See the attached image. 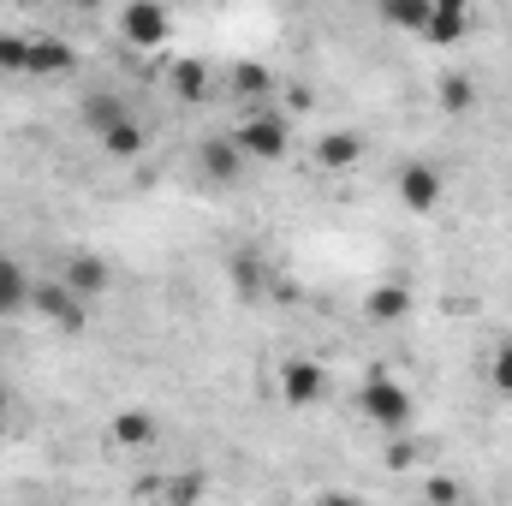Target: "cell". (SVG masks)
Returning a JSON list of instances; mask_svg holds the SVG:
<instances>
[{
  "label": "cell",
  "instance_id": "obj_21",
  "mask_svg": "<svg viewBox=\"0 0 512 506\" xmlns=\"http://www.w3.org/2000/svg\"><path fill=\"white\" fill-rule=\"evenodd\" d=\"M233 90H239V96H245V102H262V96H268V72H262V66H239V78H233Z\"/></svg>",
  "mask_w": 512,
  "mask_h": 506
},
{
  "label": "cell",
  "instance_id": "obj_2",
  "mask_svg": "<svg viewBox=\"0 0 512 506\" xmlns=\"http://www.w3.org/2000/svg\"><path fill=\"white\" fill-rule=\"evenodd\" d=\"M233 143L245 149V161H286V149H292V120H286L280 108H256V114H245V126L233 131Z\"/></svg>",
  "mask_w": 512,
  "mask_h": 506
},
{
  "label": "cell",
  "instance_id": "obj_17",
  "mask_svg": "<svg viewBox=\"0 0 512 506\" xmlns=\"http://www.w3.org/2000/svg\"><path fill=\"white\" fill-rule=\"evenodd\" d=\"M96 143H102L114 161H137V155H143V126H137V114H131V120H120V126H108Z\"/></svg>",
  "mask_w": 512,
  "mask_h": 506
},
{
  "label": "cell",
  "instance_id": "obj_11",
  "mask_svg": "<svg viewBox=\"0 0 512 506\" xmlns=\"http://www.w3.org/2000/svg\"><path fill=\"white\" fill-rule=\"evenodd\" d=\"M60 280L72 286V292H84V298H96V292H108L114 286V268L102 262V256H66V268H60Z\"/></svg>",
  "mask_w": 512,
  "mask_h": 506
},
{
  "label": "cell",
  "instance_id": "obj_19",
  "mask_svg": "<svg viewBox=\"0 0 512 506\" xmlns=\"http://www.w3.org/2000/svg\"><path fill=\"white\" fill-rule=\"evenodd\" d=\"M30 72V36L0 30V78H24Z\"/></svg>",
  "mask_w": 512,
  "mask_h": 506
},
{
  "label": "cell",
  "instance_id": "obj_4",
  "mask_svg": "<svg viewBox=\"0 0 512 506\" xmlns=\"http://www.w3.org/2000/svg\"><path fill=\"white\" fill-rule=\"evenodd\" d=\"M393 197H399V209H411V215H435V209L447 203V173L429 167V161H405V167L393 173Z\"/></svg>",
  "mask_w": 512,
  "mask_h": 506
},
{
  "label": "cell",
  "instance_id": "obj_24",
  "mask_svg": "<svg viewBox=\"0 0 512 506\" xmlns=\"http://www.w3.org/2000/svg\"><path fill=\"white\" fill-rule=\"evenodd\" d=\"M387 459H393V465H411V459H417V447H411V441H393V453H387Z\"/></svg>",
  "mask_w": 512,
  "mask_h": 506
},
{
  "label": "cell",
  "instance_id": "obj_14",
  "mask_svg": "<svg viewBox=\"0 0 512 506\" xmlns=\"http://www.w3.org/2000/svg\"><path fill=\"white\" fill-rule=\"evenodd\" d=\"M114 447H155L161 441V423L143 411V405H131V411H114Z\"/></svg>",
  "mask_w": 512,
  "mask_h": 506
},
{
  "label": "cell",
  "instance_id": "obj_8",
  "mask_svg": "<svg viewBox=\"0 0 512 506\" xmlns=\"http://www.w3.org/2000/svg\"><path fill=\"white\" fill-rule=\"evenodd\" d=\"M197 167H203L209 185H239V179H245V149H239L233 137H209V143L197 149Z\"/></svg>",
  "mask_w": 512,
  "mask_h": 506
},
{
  "label": "cell",
  "instance_id": "obj_15",
  "mask_svg": "<svg viewBox=\"0 0 512 506\" xmlns=\"http://www.w3.org/2000/svg\"><path fill=\"white\" fill-rule=\"evenodd\" d=\"M364 316H370L376 328H393V322H405V316H411V292H405V286H376V292L364 298Z\"/></svg>",
  "mask_w": 512,
  "mask_h": 506
},
{
  "label": "cell",
  "instance_id": "obj_13",
  "mask_svg": "<svg viewBox=\"0 0 512 506\" xmlns=\"http://www.w3.org/2000/svg\"><path fill=\"white\" fill-rule=\"evenodd\" d=\"M471 24V0H429V30L423 42H459Z\"/></svg>",
  "mask_w": 512,
  "mask_h": 506
},
{
  "label": "cell",
  "instance_id": "obj_1",
  "mask_svg": "<svg viewBox=\"0 0 512 506\" xmlns=\"http://www.w3.org/2000/svg\"><path fill=\"white\" fill-rule=\"evenodd\" d=\"M358 411H364V423H376L387 435H399V429H411V411H417V399H411V387L393 376H370L358 387Z\"/></svg>",
  "mask_w": 512,
  "mask_h": 506
},
{
  "label": "cell",
  "instance_id": "obj_7",
  "mask_svg": "<svg viewBox=\"0 0 512 506\" xmlns=\"http://www.w3.org/2000/svg\"><path fill=\"white\" fill-rule=\"evenodd\" d=\"M78 72V48L72 42H60V36H30V72L24 78H72Z\"/></svg>",
  "mask_w": 512,
  "mask_h": 506
},
{
  "label": "cell",
  "instance_id": "obj_9",
  "mask_svg": "<svg viewBox=\"0 0 512 506\" xmlns=\"http://www.w3.org/2000/svg\"><path fill=\"white\" fill-rule=\"evenodd\" d=\"M364 161V137L358 131H322L316 137V167L322 173H352Z\"/></svg>",
  "mask_w": 512,
  "mask_h": 506
},
{
  "label": "cell",
  "instance_id": "obj_23",
  "mask_svg": "<svg viewBox=\"0 0 512 506\" xmlns=\"http://www.w3.org/2000/svg\"><path fill=\"white\" fill-rule=\"evenodd\" d=\"M429 501H459V483H453V477H435V483H429Z\"/></svg>",
  "mask_w": 512,
  "mask_h": 506
},
{
  "label": "cell",
  "instance_id": "obj_5",
  "mask_svg": "<svg viewBox=\"0 0 512 506\" xmlns=\"http://www.w3.org/2000/svg\"><path fill=\"white\" fill-rule=\"evenodd\" d=\"M167 30H173L167 0H126V6H120V36H126L131 48L155 54V48L167 42Z\"/></svg>",
  "mask_w": 512,
  "mask_h": 506
},
{
  "label": "cell",
  "instance_id": "obj_25",
  "mask_svg": "<svg viewBox=\"0 0 512 506\" xmlns=\"http://www.w3.org/2000/svg\"><path fill=\"white\" fill-rule=\"evenodd\" d=\"M66 6H84V12H90V6H102V0H66Z\"/></svg>",
  "mask_w": 512,
  "mask_h": 506
},
{
  "label": "cell",
  "instance_id": "obj_20",
  "mask_svg": "<svg viewBox=\"0 0 512 506\" xmlns=\"http://www.w3.org/2000/svg\"><path fill=\"white\" fill-rule=\"evenodd\" d=\"M173 90H179L185 102H203V96H209V66H203V60H179V66H173Z\"/></svg>",
  "mask_w": 512,
  "mask_h": 506
},
{
  "label": "cell",
  "instance_id": "obj_22",
  "mask_svg": "<svg viewBox=\"0 0 512 506\" xmlns=\"http://www.w3.org/2000/svg\"><path fill=\"white\" fill-rule=\"evenodd\" d=\"M489 381H495V393L501 399H512V340L495 352V364H489Z\"/></svg>",
  "mask_w": 512,
  "mask_h": 506
},
{
  "label": "cell",
  "instance_id": "obj_18",
  "mask_svg": "<svg viewBox=\"0 0 512 506\" xmlns=\"http://www.w3.org/2000/svg\"><path fill=\"white\" fill-rule=\"evenodd\" d=\"M435 102H441V108H447V114H465V108H471V102H477V84H471V78H465V72H447V78H441V84H435Z\"/></svg>",
  "mask_w": 512,
  "mask_h": 506
},
{
  "label": "cell",
  "instance_id": "obj_10",
  "mask_svg": "<svg viewBox=\"0 0 512 506\" xmlns=\"http://www.w3.org/2000/svg\"><path fill=\"white\" fill-rule=\"evenodd\" d=\"M30 292H36L30 268L12 262V256H0V316H30Z\"/></svg>",
  "mask_w": 512,
  "mask_h": 506
},
{
  "label": "cell",
  "instance_id": "obj_16",
  "mask_svg": "<svg viewBox=\"0 0 512 506\" xmlns=\"http://www.w3.org/2000/svg\"><path fill=\"white\" fill-rule=\"evenodd\" d=\"M382 24L405 30V36H423L429 30V0H382Z\"/></svg>",
  "mask_w": 512,
  "mask_h": 506
},
{
  "label": "cell",
  "instance_id": "obj_6",
  "mask_svg": "<svg viewBox=\"0 0 512 506\" xmlns=\"http://www.w3.org/2000/svg\"><path fill=\"white\" fill-rule=\"evenodd\" d=\"M322 393H328V370H322V364H310V358H286V364H280V399H286L292 411H310Z\"/></svg>",
  "mask_w": 512,
  "mask_h": 506
},
{
  "label": "cell",
  "instance_id": "obj_26",
  "mask_svg": "<svg viewBox=\"0 0 512 506\" xmlns=\"http://www.w3.org/2000/svg\"><path fill=\"white\" fill-rule=\"evenodd\" d=\"M0 417H6V381H0Z\"/></svg>",
  "mask_w": 512,
  "mask_h": 506
},
{
  "label": "cell",
  "instance_id": "obj_3",
  "mask_svg": "<svg viewBox=\"0 0 512 506\" xmlns=\"http://www.w3.org/2000/svg\"><path fill=\"white\" fill-rule=\"evenodd\" d=\"M30 316H42V322L60 328V334H84V322H90V298L72 292L66 280H42V286L30 292Z\"/></svg>",
  "mask_w": 512,
  "mask_h": 506
},
{
  "label": "cell",
  "instance_id": "obj_12",
  "mask_svg": "<svg viewBox=\"0 0 512 506\" xmlns=\"http://www.w3.org/2000/svg\"><path fill=\"white\" fill-rule=\"evenodd\" d=\"M78 120H84L90 137H102L108 126L131 120V102H126V96H114V90H90V96H84V108H78Z\"/></svg>",
  "mask_w": 512,
  "mask_h": 506
}]
</instances>
